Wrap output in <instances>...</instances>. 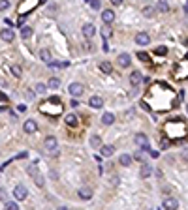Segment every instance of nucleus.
<instances>
[{"mask_svg":"<svg viewBox=\"0 0 188 210\" xmlns=\"http://www.w3.org/2000/svg\"><path fill=\"white\" fill-rule=\"evenodd\" d=\"M113 122H115V115H113V113H104V115H102V124L109 126V124H113Z\"/></svg>","mask_w":188,"mask_h":210,"instance_id":"aec40b11","label":"nucleus"},{"mask_svg":"<svg viewBox=\"0 0 188 210\" xmlns=\"http://www.w3.org/2000/svg\"><path fill=\"white\" fill-rule=\"evenodd\" d=\"M141 11H143V15H145V17H153V15L156 13V6H153V4H145Z\"/></svg>","mask_w":188,"mask_h":210,"instance_id":"a211bd4d","label":"nucleus"},{"mask_svg":"<svg viewBox=\"0 0 188 210\" xmlns=\"http://www.w3.org/2000/svg\"><path fill=\"white\" fill-rule=\"evenodd\" d=\"M17 109H19V111H21V113H24V111H26V105H19V107H17Z\"/></svg>","mask_w":188,"mask_h":210,"instance_id":"a18cd8bd","label":"nucleus"},{"mask_svg":"<svg viewBox=\"0 0 188 210\" xmlns=\"http://www.w3.org/2000/svg\"><path fill=\"white\" fill-rule=\"evenodd\" d=\"M134 41H136L137 45H149V43H151V36H149L147 32H137L136 38H134Z\"/></svg>","mask_w":188,"mask_h":210,"instance_id":"39448f33","label":"nucleus"},{"mask_svg":"<svg viewBox=\"0 0 188 210\" xmlns=\"http://www.w3.org/2000/svg\"><path fill=\"white\" fill-rule=\"evenodd\" d=\"M64 120H66V126H70V128H75V126L79 124V120H77V115H68Z\"/></svg>","mask_w":188,"mask_h":210,"instance_id":"412c9836","label":"nucleus"},{"mask_svg":"<svg viewBox=\"0 0 188 210\" xmlns=\"http://www.w3.org/2000/svg\"><path fill=\"white\" fill-rule=\"evenodd\" d=\"M117 62H119V66H121V68H128V66L132 64V56H130L128 53H121Z\"/></svg>","mask_w":188,"mask_h":210,"instance_id":"9d476101","label":"nucleus"},{"mask_svg":"<svg viewBox=\"0 0 188 210\" xmlns=\"http://www.w3.org/2000/svg\"><path fill=\"white\" fill-rule=\"evenodd\" d=\"M156 11H162V13H168L169 11V6L162 0V2H158V6H156Z\"/></svg>","mask_w":188,"mask_h":210,"instance_id":"c756f323","label":"nucleus"},{"mask_svg":"<svg viewBox=\"0 0 188 210\" xmlns=\"http://www.w3.org/2000/svg\"><path fill=\"white\" fill-rule=\"evenodd\" d=\"M141 81H143V73L141 71H132L130 73V85L132 86H137Z\"/></svg>","mask_w":188,"mask_h":210,"instance_id":"f8f14e48","label":"nucleus"},{"mask_svg":"<svg viewBox=\"0 0 188 210\" xmlns=\"http://www.w3.org/2000/svg\"><path fill=\"white\" fill-rule=\"evenodd\" d=\"M32 36V28L30 26H21V38L23 39H28Z\"/></svg>","mask_w":188,"mask_h":210,"instance_id":"bb28decb","label":"nucleus"},{"mask_svg":"<svg viewBox=\"0 0 188 210\" xmlns=\"http://www.w3.org/2000/svg\"><path fill=\"white\" fill-rule=\"evenodd\" d=\"M132 160H134V158H132L130 154H121V158H119V163H121V165H124V167H128V165L132 163Z\"/></svg>","mask_w":188,"mask_h":210,"instance_id":"5701e85b","label":"nucleus"},{"mask_svg":"<svg viewBox=\"0 0 188 210\" xmlns=\"http://www.w3.org/2000/svg\"><path fill=\"white\" fill-rule=\"evenodd\" d=\"M151 173H153L151 165H149V163H143V167H141V171H139L141 178H149V177H151Z\"/></svg>","mask_w":188,"mask_h":210,"instance_id":"b1692460","label":"nucleus"},{"mask_svg":"<svg viewBox=\"0 0 188 210\" xmlns=\"http://www.w3.org/2000/svg\"><path fill=\"white\" fill-rule=\"evenodd\" d=\"M102 19H104L105 24H111V23L115 21V13H113V9H104V11H102Z\"/></svg>","mask_w":188,"mask_h":210,"instance_id":"ddd939ff","label":"nucleus"},{"mask_svg":"<svg viewBox=\"0 0 188 210\" xmlns=\"http://www.w3.org/2000/svg\"><path fill=\"white\" fill-rule=\"evenodd\" d=\"M169 145H171V143H169V139H162V141H160V148H164V150H166V148H169Z\"/></svg>","mask_w":188,"mask_h":210,"instance_id":"e433bc0d","label":"nucleus"},{"mask_svg":"<svg viewBox=\"0 0 188 210\" xmlns=\"http://www.w3.org/2000/svg\"><path fill=\"white\" fill-rule=\"evenodd\" d=\"M0 38H2L4 41H8V43H11V41L15 39V34H13L11 28H4V30L0 32Z\"/></svg>","mask_w":188,"mask_h":210,"instance_id":"9b49d317","label":"nucleus"},{"mask_svg":"<svg viewBox=\"0 0 188 210\" xmlns=\"http://www.w3.org/2000/svg\"><path fill=\"white\" fill-rule=\"evenodd\" d=\"M100 34H102V38H104V39H109V38L113 36V28H111L109 24H105V26L100 30Z\"/></svg>","mask_w":188,"mask_h":210,"instance_id":"4be33fe9","label":"nucleus"},{"mask_svg":"<svg viewBox=\"0 0 188 210\" xmlns=\"http://www.w3.org/2000/svg\"><path fill=\"white\" fill-rule=\"evenodd\" d=\"M111 4H113V6H121V4H122V0H111Z\"/></svg>","mask_w":188,"mask_h":210,"instance_id":"c03bdc74","label":"nucleus"},{"mask_svg":"<svg viewBox=\"0 0 188 210\" xmlns=\"http://www.w3.org/2000/svg\"><path fill=\"white\" fill-rule=\"evenodd\" d=\"M90 146L92 148H100L102 146V137L100 135H92L90 137Z\"/></svg>","mask_w":188,"mask_h":210,"instance_id":"393cba45","label":"nucleus"},{"mask_svg":"<svg viewBox=\"0 0 188 210\" xmlns=\"http://www.w3.org/2000/svg\"><path fill=\"white\" fill-rule=\"evenodd\" d=\"M162 207H164L166 210H175V208H179V201H177L175 197H166Z\"/></svg>","mask_w":188,"mask_h":210,"instance_id":"1a4fd4ad","label":"nucleus"},{"mask_svg":"<svg viewBox=\"0 0 188 210\" xmlns=\"http://www.w3.org/2000/svg\"><path fill=\"white\" fill-rule=\"evenodd\" d=\"M40 58H41L43 62L49 64V62H51V53H49L47 49H41V51H40Z\"/></svg>","mask_w":188,"mask_h":210,"instance_id":"cd10ccee","label":"nucleus"},{"mask_svg":"<svg viewBox=\"0 0 188 210\" xmlns=\"http://www.w3.org/2000/svg\"><path fill=\"white\" fill-rule=\"evenodd\" d=\"M40 4V0H24V4L19 6V15H28L30 9H34Z\"/></svg>","mask_w":188,"mask_h":210,"instance_id":"7ed1b4c3","label":"nucleus"},{"mask_svg":"<svg viewBox=\"0 0 188 210\" xmlns=\"http://www.w3.org/2000/svg\"><path fill=\"white\" fill-rule=\"evenodd\" d=\"M68 92H70L73 98H79V96H83L85 88H83V85H81V83H72V85L68 86Z\"/></svg>","mask_w":188,"mask_h":210,"instance_id":"20e7f679","label":"nucleus"},{"mask_svg":"<svg viewBox=\"0 0 188 210\" xmlns=\"http://www.w3.org/2000/svg\"><path fill=\"white\" fill-rule=\"evenodd\" d=\"M79 197H81L83 201L92 199V190H90V188H81V190H79Z\"/></svg>","mask_w":188,"mask_h":210,"instance_id":"6ab92c4d","label":"nucleus"},{"mask_svg":"<svg viewBox=\"0 0 188 210\" xmlns=\"http://www.w3.org/2000/svg\"><path fill=\"white\" fill-rule=\"evenodd\" d=\"M11 71H13V75H15V77H21V75H23L19 66H11Z\"/></svg>","mask_w":188,"mask_h":210,"instance_id":"c9c22d12","label":"nucleus"},{"mask_svg":"<svg viewBox=\"0 0 188 210\" xmlns=\"http://www.w3.org/2000/svg\"><path fill=\"white\" fill-rule=\"evenodd\" d=\"M40 113L47 115V116H56L62 113V103H60V98H51L47 101H43L40 105Z\"/></svg>","mask_w":188,"mask_h":210,"instance_id":"f03ea898","label":"nucleus"},{"mask_svg":"<svg viewBox=\"0 0 188 210\" xmlns=\"http://www.w3.org/2000/svg\"><path fill=\"white\" fill-rule=\"evenodd\" d=\"M134 141H136V145L137 146H141V148H149V139H147V135L145 133H136V137H134Z\"/></svg>","mask_w":188,"mask_h":210,"instance_id":"0eeeda50","label":"nucleus"},{"mask_svg":"<svg viewBox=\"0 0 188 210\" xmlns=\"http://www.w3.org/2000/svg\"><path fill=\"white\" fill-rule=\"evenodd\" d=\"M164 133H166L171 141H181V139H185L188 135V128H186V124H185V120L173 118V120H169V122L164 126Z\"/></svg>","mask_w":188,"mask_h":210,"instance_id":"f257e3e1","label":"nucleus"},{"mask_svg":"<svg viewBox=\"0 0 188 210\" xmlns=\"http://www.w3.org/2000/svg\"><path fill=\"white\" fill-rule=\"evenodd\" d=\"M26 195H28V190H26L24 186H15V190H13V197H15L17 201H24Z\"/></svg>","mask_w":188,"mask_h":210,"instance_id":"423d86ee","label":"nucleus"},{"mask_svg":"<svg viewBox=\"0 0 188 210\" xmlns=\"http://www.w3.org/2000/svg\"><path fill=\"white\" fill-rule=\"evenodd\" d=\"M100 69H102L104 73H113V66H111L109 62H100Z\"/></svg>","mask_w":188,"mask_h":210,"instance_id":"c85d7f7f","label":"nucleus"},{"mask_svg":"<svg viewBox=\"0 0 188 210\" xmlns=\"http://www.w3.org/2000/svg\"><path fill=\"white\" fill-rule=\"evenodd\" d=\"M137 58L141 62H149V54H145V53H137Z\"/></svg>","mask_w":188,"mask_h":210,"instance_id":"ea45409f","label":"nucleus"},{"mask_svg":"<svg viewBox=\"0 0 188 210\" xmlns=\"http://www.w3.org/2000/svg\"><path fill=\"white\" fill-rule=\"evenodd\" d=\"M34 182H36V186H38V188H43V177H41L40 173L34 177Z\"/></svg>","mask_w":188,"mask_h":210,"instance_id":"473e14b6","label":"nucleus"},{"mask_svg":"<svg viewBox=\"0 0 188 210\" xmlns=\"http://www.w3.org/2000/svg\"><path fill=\"white\" fill-rule=\"evenodd\" d=\"M0 199H2V201H8V195H6V190H0Z\"/></svg>","mask_w":188,"mask_h":210,"instance_id":"79ce46f5","label":"nucleus"},{"mask_svg":"<svg viewBox=\"0 0 188 210\" xmlns=\"http://www.w3.org/2000/svg\"><path fill=\"white\" fill-rule=\"evenodd\" d=\"M94 34H96V26H94V24L89 23V24L83 26V36H85V38H92Z\"/></svg>","mask_w":188,"mask_h":210,"instance_id":"2eb2a0df","label":"nucleus"},{"mask_svg":"<svg viewBox=\"0 0 188 210\" xmlns=\"http://www.w3.org/2000/svg\"><path fill=\"white\" fill-rule=\"evenodd\" d=\"M154 53H156V54H160V56H164V54L168 53V49H166V47H156V51H154Z\"/></svg>","mask_w":188,"mask_h":210,"instance_id":"58836bf2","label":"nucleus"},{"mask_svg":"<svg viewBox=\"0 0 188 210\" xmlns=\"http://www.w3.org/2000/svg\"><path fill=\"white\" fill-rule=\"evenodd\" d=\"M26 173H28V175H30V177L34 178V177H36V175L40 173V171H38V161H34V163H30V165H28V169H26Z\"/></svg>","mask_w":188,"mask_h":210,"instance_id":"a878e982","label":"nucleus"},{"mask_svg":"<svg viewBox=\"0 0 188 210\" xmlns=\"http://www.w3.org/2000/svg\"><path fill=\"white\" fill-rule=\"evenodd\" d=\"M56 146H58L56 137H53V135L45 137V148H47V152H56Z\"/></svg>","mask_w":188,"mask_h":210,"instance_id":"6e6552de","label":"nucleus"},{"mask_svg":"<svg viewBox=\"0 0 188 210\" xmlns=\"http://www.w3.org/2000/svg\"><path fill=\"white\" fill-rule=\"evenodd\" d=\"M47 86H49V88H58V86H60V79L51 77V79H49V83H47Z\"/></svg>","mask_w":188,"mask_h":210,"instance_id":"7c9ffc66","label":"nucleus"},{"mask_svg":"<svg viewBox=\"0 0 188 210\" xmlns=\"http://www.w3.org/2000/svg\"><path fill=\"white\" fill-rule=\"evenodd\" d=\"M70 105H72V107H79V101H77V98H73V100L70 101Z\"/></svg>","mask_w":188,"mask_h":210,"instance_id":"37998d69","label":"nucleus"},{"mask_svg":"<svg viewBox=\"0 0 188 210\" xmlns=\"http://www.w3.org/2000/svg\"><path fill=\"white\" fill-rule=\"evenodd\" d=\"M8 8H9V0H0V11H4Z\"/></svg>","mask_w":188,"mask_h":210,"instance_id":"4c0bfd02","label":"nucleus"},{"mask_svg":"<svg viewBox=\"0 0 188 210\" xmlns=\"http://www.w3.org/2000/svg\"><path fill=\"white\" fill-rule=\"evenodd\" d=\"M113 152H115V146H113V145H102V146H100V154L105 156V158L113 156Z\"/></svg>","mask_w":188,"mask_h":210,"instance_id":"4468645a","label":"nucleus"},{"mask_svg":"<svg viewBox=\"0 0 188 210\" xmlns=\"http://www.w3.org/2000/svg\"><path fill=\"white\" fill-rule=\"evenodd\" d=\"M132 158H136V160H143V152L139 150V152H136V154H134Z\"/></svg>","mask_w":188,"mask_h":210,"instance_id":"a19ab883","label":"nucleus"},{"mask_svg":"<svg viewBox=\"0 0 188 210\" xmlns=\"http://www.w3.org/2000/svg\"><path fill=\"white\" fill-rule=\"evenodd\" d=\"M186 113H188V103H186Z\"/></svg>","mask_w":188,"mask_h":210,"instance_id":"de8ad7c7","label":"nucleus"},{"mask_svg":"<svg viewBox=\"0 0 188 210\" xmlns=\"http://www.w3.org/2000/svg\"><path fill=\"white\" fill-rule=\"evenodd\" d=\"M89 105H90L92 109H100V107L104 105V100H102L100 96H92V98L89 100Z\"/></svg>","mask_w":188,"mask_h":210,"instance_id":"dca6fc26","label":"nucleus"},{"mask_svg":"<svg viewBox=\"0 0 188 210\" xmlns=\"http://www.w3.org/2000/svg\"><path fill=\"white\" fill-rule=\"evenodd\" d=\"M23 128H24V131H26V133H34V131L38 130V124H36V120H32V118H30V120H26V122H24V126H23Z\"/></svg>","mask_w":188,"mask_h":210,"instance_id":"f3484780","label":"nucleus"},{"mask_svg":"<svg viewBox=\"0 0 188 210\" xmlns=\"http://www.w3.org/2000/svg\"><path fill=\"white\" fill-rule=\"evenodd\" d=\"M89 4H90V8H94V9H100V6H102V2L100 0H87Z\"/></svg>","mask_w":188,"mask_h":210,"instance_id":"72a5a7b5","label":"nucleus"},{"mask_svg":"<svg viewBox=\"0 0 188 210\" xmlns=\"http://www.w3.org/2000/svg\"><path fill=\"white\" fill-rule=\"evenodd\" d=\"M36 92H38V94H45V92H47V85L38 83V85H36Z\"/></svg>","mask_w":188,"mask_h":210,"instance_id":"2f4dec72","label":"nucleus"},{"mask_svg":"<svg viewBox=\"0 0 188 210\" xmlns=\"http://www.w3.org/2000/svg\"><path fill=\"white\" fill-rule=\"evenodd\" d=\"M6 208L8 210H17L19 207H17V203H13V201H6Z\"/></svg>","mask_w":188,"mask_h":210,"instance_id":"f704fd0d","label":"nucleus"},{"mask_svg":"<svg viewBox=\"0 0 188 210\" xmlns=\"http://www.w3.org/2000/svg\"><path fill=\"white\" fill-rule=\"evenodd\" d=\"M183 158H185V160H188V150L185 152V154H183Z\"/></svg>","mask_w":188,"mask_h":210,"instance_id":"49530a36","label":"nucleus"}]
</instances>
